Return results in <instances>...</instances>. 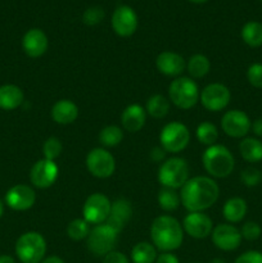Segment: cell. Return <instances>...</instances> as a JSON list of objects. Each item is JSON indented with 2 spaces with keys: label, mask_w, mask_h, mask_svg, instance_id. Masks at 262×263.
<instances>
[{
  "label": "cell",
  "mask_w": 262,
  "mask_h": 263,
  "mask_svg": "<svg viewBox=\"0 0 262 263\" xmlns=\"http://www.w3.org/2000/svg\"><path fill=\"white\" fill-rule=\"evenodd\" d=\"M220 187L210 176L190 177L180 189L181 204L189 212H204L217 202Z\"/></svg>",
  "instance_id": "cell-1"
},
{
  "label": "cell",
  "mask_w": 262,
  "mask_h": 263,
  "mask_svg": "<svg viewBox=\"0 0 262 263\" xmlns=\"http://www.w3.org/2000/svg\"><path fill=\"white\" fill-rule=\"evenodd\" d=\"M151 239L152 244L158 251H176L184 241V229L181 223L172 216H158L152 222Z\"/></svg>",
  "instance_id": "cell-2"
},
{
  "label": "cell",
  "mask_w": 262,
  "mask_h": 263,
  "mask_svg": "<svg viewBox=\"0 0 262 263\" xmlns=\"http://www.w3.org/2000/svg\"><path fill=\"white\" fill-rule=\"evenodd\" d=\"M202 164L210 177L225 179L234 171L235 159L226 146L215 144L204 151L202 156Z\"/></svg>",
  "instance_id": "cell-3"
},
{
  "label": "cell",
  "mask_w": 262,
  "mask_h": 263,
  "mask_svg": "<svg viewBox=\"0 0 262 263\" xmlns=\"http://www.w3.org/2000/svg\"><path fill=\"white\" fill-rule=\"evenodd\" d=\"M200 91L198 85L190 77H176L169 86V99L180 109H192L199 102Z\"/></svg>",
  "instance_id": "cell-4"
},
{
  "label": "cell",
  "mask_w": 262,
  "mask_h": 263,
  "mask_svg": "<svg viewBox=\"0 0 262 263\" xmlns=\"http://www.w3.org/2000/svg\"><path fill=\"white\" fill-rule=\"evenodd\" d=\"M189 164L184 158L172 157L162 162L158 168V181L162 187L181 189L185 182L190 179Z\"/></svg>",
  "instance_id": "cell-5"
},
{
  "label": "cell",
  "mask_w": 262,
  "mask_h": 263,
  "mask_svg": "<svg viewBox=\"0 0 262 263\" xmlns=\"http://www.w3.org/2000/svg\"><path fill=\"white\" fill-rule=\"evenodd\" d=\"M15 254L22 263H40L46 254L45 239L36 231L22 234L15 243Z\"/></svg>",
  "instance_id": "cell-6"
},
{
  "label": "cell",
  "mask_w": 262,
  "mask_h": 263,
  "mask_svg": "<svg viewBox=\"0 0 262 263\" xmlns=\"http://www.w3.org/2000/svg\"><path fill=\"white\" fill-rule=\"evenodd\" d=\"M118 240V233L107 223L95 225L86 238V247L97 257H104L115 251Z\"/></svg>",
  "instance_id": "cell-7"
},
{
  "label": "cell",
  "mask_w": 262,
  "mask_h": 263,
  "mask_svg": "<svg viewBox=\"0 0 262 263\" xmlns=\"http://www.w3.org/2000/svg\"><path fill=\"white\" fill-rule=\"evenodd\" d=\"M189 128L179 121H174V122L164 125V127L159 133V144L166 153H180L189 145Z\"/></svg>",
  "instance_id": "cell-8"
},
{
  "label": "cell",
  "mask_w": 262,
  "mask_h": 263,
  "mask_svg": "<svg viewBox=\"0 0 262 263\" xmlns=\"http://www.w3.org/2000/svg\"><path fill=\"white\" fill-rule=\"evenodd\" d=\"M86 168L97 179H108L115 174V157L105 148H94L87 153Z\"/></svg>",
  "instance_id": "cell-9"
},
{
  "label": "cell",
  "mask_w": 262,
  "mask_h": 263,
  "mask_svg": "<svg viewBox=\"0 0 262 263\" xmlns=\"http://www.w3.org/2000/svg\"><path fill=\"white\" fill-rule=\"evenodd\" d=\"M110 205H112L110 200L102 193H94L89 195L82 207L84 220L87 221L90 225L105 223L110 213Z\"/></svg>",
  "instance_id": "cell-10"
},
{
  "label": "cell",
  "mask_w": 262,
  "mask_h": 263,
  "mask_svg": "<svg viewBox=\"0 0 262 263\" xmlns=\"http://www.w3.org/2000/svg\"><path fill=\"white\" fill-rule=\"evenodd\" d=\"M231 99V92L228 86L220 82H213L207 85L200 91L199 102L203 108L210 112H220L229 105Z\"/></svg>",
  "instance_id": "cell-11"
},
{
  "label": "cell",
  "mask_w": 262,
  "mask_h": 263,
  "mask_svg": "<svg viewBox=\"0 0 262 263\" xmlns=\"http://www.w3.org/2000/svg\"><path fill=\"white\" fill-rule=\"evenodd\" d=\"M212 243L216 248L223 252H233L238 249L241 244V234L239 229H236L230 223H220L213 228L211 234Z\"/></svg>",
  "instance_id": "cell-12"
},
{
  "label": "cell",
  "mask_w": 262,
  "mask_h": 263,
  "mask_svg": "<svg viewBox=\"0 0 262 263\" xmlns=\"http://www.w3.org/2000/svg\"><path fill=\"white\" fill-rule=\"evenodd\" d=\"M252 122L246 112L231 109L221 118V128L228 136L234 139L244 138L251 130Z\"/></svg>",
  "instance_id": "cell-13"
},
{
  "label": "cell",
  "mask_w": 262,
  "mask_h": 263,
  "mask_svg": "<svg viewBox=\"0 0 262 263\" xmlns=\"http://www.w3.org/2000/svg\"><path fill=\"white\" fill-rule=\"evenodd\" d=\"M59 175L58 164L55 161L40 159L32 166L30 171L31 184L39 189H48L57 181Z\"/></svg>",
  "instance_id": "cell-14"
},
{
  "label": "cell",
  "mask_w": 262,
  "mask_h": 263,
  "mask_svg": "<svg viewBox=\"0 0 262 263\" xmlns=\"http://www.w3.org/2000/svg\"><path fill=\"white\" fill-rule=\"evenodd\" d=\"M36 202V193L31 186L18 184L10 187L5 194L4 203L13 211H27L33 207Z\"/></svg>",
  "instance_id": "cell-15"
},
{
  "label": "cell",
  "mask_w": 262,
  "mask_h": 263,
  "mask_svg": "<svg viewBox=\"0 0 262 263\" xmlns=\"http://www.w3.org/2000/svg\"><path fill=\"white\" fill-rule=\"evenodd\" d=\"M182 229L190 238L205 239L212 234L213 222L204 212H189L182 221Z\"/></svg>",
  "instance_id": "cell-16"
},
{
  "label": "cell",
  "mask_w": 262,
  "mask_h": 263,
  "mask_svg": "<svg viewBox=\"0 0 262 263\" xmlns=\"http://www.w3.org/2000/svg\"><path fill=\"white\" fill-rule=\"evenodd\" d=\"M113 31L121 37H130L138 28V15L133 8L121 5L112 15Z\"/></svg>",
  "instance_id": "cell-17"
},
{
  "label": "cell",
  "mask_w": 262,
  "mask_h": 263,
  "mask_svg": "<svg viewBox=\"0 0 262 263\" xmlns=\"http://www.w3.org/2000/svg\"><path fill=\"white\" fill-rule=\"evenodd\" d=\"M156 67L159 73L167 77H180L186 68V62L180 54L175 51H162L156 58Z\"/></svg>",
  "instance_id": "cell-18"
},
{
  "label": "cell",
  "mask_w": 262,
  "mask_h": 263,
  "mask_svg": "<svg viewBox=\"0 0 262 263\" xmlns=\"http://www.w3.org/2000/svg\"><path fill=\"white\" fill-rule=\"evenodd\" d=\"M22 48L26 55L30 58H39L44 55L49 48L48 36L40 28H31L22 39Z\"/></svg>",
  "instance_id": "cell-19"
},
{
  "label": "cell",
  "mask_w": 262,
  "mask_h": 263,
  "mask_svg": "<svg viewBox=\"0 0 262 263\" xmlns=\"http://www.w3.org/2000/svg\"><path fill=\"white\" fill-rule=\"evenodd\" d=\"M131 217H133V205L127 199L120 198V199H116L110 205V213L105 223L120 234L131 220Z\"/></svg>",
  "instance_id": "cell-20"
},
{
  "label": "cell",
  "mask_w": 262,
  "mask_h": 263,
  "mask_svg": "<svg viewBox=\"0 0 262 263\" xmlns=\"http://www.w3.org/2000/svg\"><path fill=\"white\" fill-rule=\"evenodd\" d=\"M146 121L145 108L139 104H130L123 109L121 115L122 127L128 133H138L144 127Z\"/></svg>",
  "instance_id": "cell-21"
},
{
  "label": "cell",
  "mask_w": 262,
  "mask_h": 263,
  "mask_svg": "<svg viewBox=\"0 0 262 263\" xmlns=\"http://www.w3.org/2000/svg\"><path fill=\"white\" fill-rule=\"evenodd\" d=\"M51 118L58 125H71L79 117V107L69 99H61L51 107Z\"/></svg>",
  "instance_id": "cell-22"
},
{
  "label": "cell",
  "mask_w": 262,
  "mask_h": 263,
  "mask_svg": "<svg viewBox=\"0 0 262 263\" xmlns=\"http://www.w3.org/2000/svg\"><path fill=\"white\" fill-rule=\"evenodd\" d=\"M25 94L17 85L7 84L0 86V109L14 110L23 104Z\"/></svg>",
  "instance_id": "cell-23"
},
{
  "label": "cell",
  "mask_w": 262,
  "mask_h": 263,
  "mask_svg": "<svg viewBox=\"0 0 262 263\" xmlns=\"http://www.w3.org/2000/svg\"><path fill=\"white\" fill-rule=\"evenodd\" d=\"M247 210V202L243 198H230L223 204L222 215L229 223H238L246 217Z\"/></svg>",
  "instance_id": "cell-24"
},
{
  "label": "cell",
  "mask_w": 262,
  "mask_h": 263,
  "mask_svg": "<svg viewBox=\"0 0 262 263\" xmlns=\"http://www.w3.org/2000/svg\"><path fill=\"white\" fill-rule=\"evenodd\" d=\"M171 108V102L169 98L163 97L161 94L152 95L148 100H146L145 112L151 117L156 118V120H162L166 117Z\"/></svg>",
  "instance_id": "cell-25"
},
{
  "label": "cell",
  "mask_w": 262,
  "mask_h": 263,
  "mask_svg": "<svg viewBox=\"0 0 262 263\" xmlns=\"http://www.w3.org/2000/svg\"><path fill=\"white\" fill-rule=\"evenodd\" d=\"M239 152L244 161L256 163L262 161V143L256 138H244L239 144Z\"/></svg>",
  "instance_id": "cell-26"
},
{
  "label": "cell",
  "mask_w": 262,
  "mask_h": 263,
  "mask_svg": "<svg viewBox=\"0 0 262 263\" xmlns=\"http://www.w3.org/2000/svg\"><path fill=\"white\" fill-rule=\"evenodd\" d=\"M211 62L203 54H194L186 62V71L190 79H203L210 73Z\"/></svg>",
  "instance_id": "cell-27"
},
{
  "label": "cell",
  "mask_w": 262,
  "mask_h": 263,
  "mask_svg": "<svg viewBox=\"0 0 262 263\" xmlns=\"http://www.w3.org/2000/svg\"><path fill=\"white\" fill-rule=\"evenodd\" d=\"M134 263H154L157 259V248L148 241H140L131 249Z\"/></svg>",
  "instance_id": "cell-28"
},
{
  "label": "cell",
  "mask_w": 262,
  "mask_h": 263,
  "mask_svg": "<svg viewBox=\"0 0 262 263\" xmlns=\"http://www.w3.org/2000/svg\"><path fill=\"white\" fill-rule=\"evenodd\" d=\"M158 205L161 210L164 212H174L181 204V198H180V193H177L175 189H170V187H162L158 192Z\"/></svg>",
  "instance_id": "cell-29"
},
{
  "label": "cell",
  "mask_w": 262,
  "mask_h": 263,
  "mask_svg": "<svg viewBox=\"0 0 262 263\" xmlns=\"http://www.w3.org/2000/svg\"><path fill=\"white\" fill-rule=\"evenodd\" d=\"M241 39L251 48H258L262 45V25L256 21L246 23L241 28Z\"/></svg>",
  "instance_id": "cell-30"
},
{
  "label": "cell",
  "mask_w": 262,
  "mask_h": 263,
  "mask_svg": "<svg viewBox=\"0 0 262 263\" xmlns=\"http://www.w3.org/2000/svg\"><path fill=\"white\" fill-rule=\"evenodd\" d=\"M195 136H197V140L202 145H215L218 139V130L212 122L205 121V122H202L198 125L197 130H195Z\"/></svg>",
  "instance_id": "cell-31"
},
{
  "label": "cell",
  "mask_w": 262,
  "mask_h": 263,
  "mask_svg": "<svg viewBox=\"0 0 262 263\" xmlns=\"http://www.w3.org/2000/svg\"><path fill=\"white\" fill-rule=\"evenodd\" d=\"M123 131L122 128L116 125L105 126L99 133V141L104 148H115L122 141Z\"/></svg>",
  "instance_id": "cell-32"
},
{
  "label": "cell",
  "mask_w": 262,
  "mask_h": 263,
  "mask_svg": "<svg viewBox=\"0 0 262 263\" xmlns=\"http://www.w3.org/2000/svg\"><path fill=\"white\" fill-rule=\"evenodd\" d=\"M90 223L84 218H74L67 226V235L69 239L74 241L84 240L87 238L90 233Z\"/></svg>",
  "instance_id": "cell-33"
},
{
  "label": "cell",
  "mask_w": 262,
  "mask_h": 263,
  "mask_svg": "<svg viewBox=\"0 0 262 263\" xmlns=\"http://www.w3.org/2000/svg\"><path fill=\"white\" fill-rule=\"evenodd\" d=\"M62 151H63V146H62L61 140L58 138H54V136L46 139L43 145L44 158L49 159V161H55L57 158H59Z\"/></svg>",
  "instance_id": "cell-34"
},
{
  "label": "cell",
  "mask_w": 262,
  "mask_h": 263,
  "mask_svg": "<svg viewBox=\"0 0 262 263\" xmlns=\"http://www.w3.org/2000/svg\"><path fill=\"white\" fill-rule=\"evenodd\" d=\"M262 179V174L259 170L254 168V167H247L240 172V181L243 182L246 186L254 187L259 184Z\"/></svg>",
  "instance_id": "cell-35"
},
{
  "label": "cell",
  "mask_w": 262,
  "mask_h": 263,
  "mask_svg": "<svg viewBox=\"0 0 262 263\" xmlns=\"http://www.w3.org/2000/svg\"><path fill=\"white\" fill-rule=\"evenodd\" d=\"M105 17L104 10L100 7H91L86 9L82 14V22L86 26H97L102 22Z\"/></svg>",
  "instance_id": "cell-36"
},
{
  "label": "cell",
  "mask_w": 262,
  "mask_h": 263,
  "mask_svg": "<svg viewBox=\"0 0 262 263\" xmlns=\"http://www.w3.org/2000/svg\"><path fill=\"white\" fill-rule=\"evenodd\" d=\"M261 233H262L261 226H259L257 222H254V221H248V222H246L243 226H241V230H240L241 238L249 241L257 240V239L261 236Z\"/></svg>",
  "instance_id": "cell-37"
},
{
  "label": "cell",
  "mask_w": 262,
  "mask_h": 263,
  "mask_svg": "<svg viewBox=\"0 0 262 263\" xmlns=\"http://www.w3.org/2000/svg\"><path fill=\"white\" fill-rule=\"evenodd\" d=\"M247 80L249 84L257 89H262V64L253 63L247 71Z\"/></svg>",
  "instance_id": "cell-38"
},
{
  "label": "cell",
  "mask_w": 262,
  "mask_h": 263,
  "mask_svg": "<svg viewBox=\"0 0 262 263\" xmlns=\"http://www.w3.org/2000/svg\"><path fill=\"white\" fill-rule=\"evenodd\" d=\"M235 263H262V253L257 251L246 252L235 259Z\"/></svg>",
  "instance_id": "cell-39"
},
{
  "label": "cell",
  "mask_w": 262,
  "mask_h": 263,
  "mask_svg": "<svg viewBox=\"0 0 262 263\" xmlns=\"http://www.w3.org/2000/svg\"><path fill=\"white\" fill-rule=\"evenodd\" d=\"M103 263H130V261H128V258L123 253L113 251L108 253L107 256H104Z\"/></svg>",
  "instance_id": "cell-40"
},
{
  "label": "cell",
  "mask_w": 262,
  "mask_h": 263,
  "mask_svg": "<svg viewBox=\"0 0 262 263\" xmlns=\"http://www.w3.org/2000/svg\"><path fill=\"white\" fill-rule=\"evenodd\" d=\"M156 263H180V261L171 252H162L159 256H157Z\"/></svg>",
  "instance_id": "cell-41"
},
{
  "label": "cell",
  "mask_w": 262,
  "mask_h": 263,
  "mask_svg": "<svg viewBox=\"0 0 262 263\" xmlns=\"http://www.w3.org/2000/svg\"><path fill=\"white\" fill-rule=\"evenodd\" d=\"M166 158V152L162 146H154L151 151V159L154 162H162Z\"/></svg>",
  "instance_id": "cell-42"
},
{
  "label": "cell",
  "mask_w": 262,
  "mask_h": 263,
  "mask_svg": "<svg viewBox=\"0 0 262 263\" xmlns=\"http://www.w3.org/2000/svg\"><path fill=\"white\" fill-rule=\"evenodd\" d=\"M251 130L253 131V134L258 138H262V118H258V120L254 121L251 126Z\"/></svg>",
  "instance_id": "cell-43"
},
{
  "label": "cell",
  "mask_w": 262,
  "mask_h": 263,
  "mask_svg": "<svg viewBox=\"0 0 262 263\" xmlns=\"http://www.w3.org/2000/svg\"><path fill=\"white\" fill-rule=\"evenodd\" d=\"M40 263H64V261L57 256H49L45 257Z\"/></svg>",
  "instance_id": "cell-44"
},
{
  "label": "cell",
  "mask_w": 262,
  "mask_h": 263,
  "mask_svg": "<svg viewBox=\"0 0 262 263\" xmlns=\"http://www.w3.org/2000/svg\"><path fill=\"white\" fill-rule=\"evenodd\" d=\"M0 263H15V261L12 256L3 254V256H0Z\"/></svg>",
  "instance_id": "cell-45"
},
{
  "label": "cell",
  "mask_w": 262,
  "mask_h": 263,
  "mask_svg": "<svg viewBox=\"0 0 262 263\" xmlns=\"http://www.w3.org/2000/svg\"><path fill=\"white\" fill-rule=\"evenodd\" d=\"M4 204L5 203L0 199V218H2V216L4 215Z\"/></svg>",
  "instance_id": "cell-46"
},
{
  "label": "cell",
  "mask_w": 262,
  "mask_h": 263,
  "mask_svg": "<svg viewBox=\"0 0 262 263\" xmlns=\"http://www.w3.org/2000/svg\"><path fill=\"white\" fill-rule=\"evenodd\" d=\"M210 263H226L222 258H213Z\"/></svg>",
  "instance_id": "cell-47"
},
{
  "label": "cell",
  "mask_w": 262,
  "mask_h": 263,
  "mask_svg": "<svg viewBox=\"0 0 262 263\" xmlns=\"http://www.w3.org/2000/svg\"><path fill=\"white\" fill-rule=\"evenodd\" d=\"M189 2L194 3V4H203V3L208 2V0H189Z\"/></svg>",
  "instance_id": "cell-48"
},
{
  "label": "cell",
  "mask_w": 262,
  "mask_h": 263,
  "mask_svg": "<svg viewBox=\"0 0 262 263\" xmlns=\"http://www.w3.org/2000/svg\"><path fill=\"white\" fill-rule=\"evenodd\" d=\"M193 263H198V262H193Z\"/></svg>",
  "instance_id": "cell-49"
},
{
  "label": "cell",
  "mask_w": 262,
  "mask_h": 263,
  "mask_svg": "<svg viewBox=\"0 0 262 263\" xmlns=\"http://www.w3.org/2000/svg\"><path fill=\"white\" fill-rule=\"evenodd\" d=\"M261 2H262V0H261Z\"/></svg>",
  "instance_id": "cell-50"
}]
</instances>
